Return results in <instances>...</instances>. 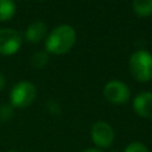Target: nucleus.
I'll return each mask as SVG.
<instances>
[{"instance_id":"9b49d317","label":"nucleus","mask_w":152,"mask_h":152,"mask_svg":"<svg viewBox=\"0 0 152 152\" xmlns=\"http://www.w3.org/2000/svg\"><path fill=\"white\" fill-rule=\"evenodd\" d=\"M49 62V55L45 51H37L31 57V64L36 69L44 68Z\"/></svg>"},{"instance_id":"6e6552de","label":"nucleus","mask_w":152,"mask_h":152,"mask_svg":"<svg viewBox=\"0 0 152 152\" xmlns=\"http://www.w3.org/2000/svg\"><path fill=\"white\" fill-rule=\"evenodd\" d=\"M46 34V25L42 21H34L28 25L25 32V38L30 43L40 42Z\"/></svg>"},{"instance_id":"39448f33","label":"nucleus","mask_w":152,"mask_h":152,"mask_svg":"<svg viewBox=\"0 0 152 152\" xmlns=\"http://www.w3.org/2000/svg\"><path fill=\"white\" fill-rule=\"evenodd\" d=\"M103 95L106 100L113 104H124L129 100L131 90L126 83L114 80L104 86Z\"/></svg>"},{"instance_id":"f3484780","label":"nucleus","mask_w":152,"mask_h":152,"mask_svg":"<svg viewBox=\"0 0 152 152\" xmlns=\"http://www.w3.org/2000/svg\"><path fill=\"white\" fill-rule=\"evenodd\" d=\"M7 152H18V151H13V150H11V151H7Z\"/></svg>"},{"instance_id":"f03ea898","label":"nucleus","mask_w":152,"mask_h":152,"mask_svg":"<svg viewBox=\"0 0 152 152\" xmlns=\"http://www.w3.org/2000/svg\"><path fill=\"white\" fill-rule=\"evenodd\" d=\"M128 68L134 80L148 82L152 80V55L146 50L135 51L128 61Z\"/></svg>"},{"instance_id":"f257e3e1","label":"nucleus","mask_w":152,"mask_h":152,"mask_svg":"<svg viewBox=\"0 0 152 152\" xmlns=\"http://www.w3.org/2000/svg\"><path fill=\"white\" fill-rule=\"evenodd\" d=\"M76 40V32L70 25H59L55 27L45 40L46 51L53 55L66 53L74 46Z\"/></svg>"},{"instance_id":"20e7f679","label":"nucleus","mask_w":152,"mask_h":152,"mask_svg":"<svg viewBox=\"0 0 152 152\" xmlns=\"http://www.w3.org/2000/svg\"><path fill=\"white\" fill-rule=\"evenodd\" d=\"M90 138L99 148H108L113 145L115 133L113 127L106 121H96L90 128Z\"/></svg>"},{"instance_id":"2eb2a0df","label":"nucleus","mask_w":152,"mask_h":152,"mask_svg":"<svg viewBox=\"0 0 152 152\" xmlns=\"http://www.w3.org/2000/svg\"><path fill=\"white\" fill-rule=\"evenodd\" d=\"M82 152H102L100 148H96V147H90V148H86L83 150Z\"/></svg>"},{"instance_id":"7ed1b4c3","label":"nucleus","mask_w":152,"mask_h":152,"mask_svg":"<svg viewBox=\"0 0 152 152\" xmlns=\"http://www.w3.org/2000/svg\"><path fill=\"white\" fill-rule=\"evenodd\" d=\"M37 90L34 84L28 81H21L14 84L10 93V101L13 108H26L36 99Z\"/></svg>"},{"instance_id":"dca6fc26","label":"nucleus","mask_w":152,"mask_h":152,"mask_svg":"<svg viewBox=\"0 0 152 152\" xmlns=\"http://www.w3.org/2000/svg\"><path fill=\"white\" fill-rule=\"evenodd\" d=\"M5 82H6V81H5L4 75H2V74H0V90H1V89L5 87Z\"/></svg>"},{"instance_id":"9d476101","label":"nucleus","mask_w":152,"mask_h":152,"mask_svg":"<svg viewBox=\"0 0 152 152\" xmlns=\"http://www.w3.org/2000/svg\"><path fill=\"white\" fill-rule=\"evenodd\" d=\"M15 13V4L13 0H0V21L10 20Z\"/></svg>"},{"instance_id":"ddd939ff","label":"nucleus","mask_w":152,"mask_h":152,"mask_svg":"<svg viewBox=\"0 0 152 152\" xmlns=\"http://www.w3.org/2000/svg\"><path fill=\"white\" fill-rule=\"evenodd\" d=\"M124 152H150V151L145 144L140 141H133L125 147Z\"/></svg>"},{"instance_id":"1a4fd4ad","label":"nucleus","mask_w":152,"mask_h":152,"mask_svg":"<svg viewBox=\"0 0 152 152\" xmlns=\"http://www.w3.org/2000/svg\"><path fill=\"white\" fill-rule=\"evenodd\" d=\"M133 11L139 17L152 14V0H133Z\"/></svg>"},{"instance_id":"f8f14e48","label":"nucleus","mask_w":152,"mask_h":152,"mask_svg":"<svg viewBox=\"0 0 152 152\" xmlns=\"http://www.w3.org/2000/svg\"><path fill=\"white\" fill-rule=\"evenodd\" d=\"M13 106L12 104H8V103H4L0 106V121L1 122H6V121H10L13 115H14V112H13Z\"/></svg>"},{"instance_id":"4468645a","label":"nucleus","mask_w":152,"mask_h":152,"mask_svg":"<svg viewBox=\"0 0 152 152\" xmlns=\"http://www.w3.org/2000/svg\"><path fill=\"white\" fill-rule=\"evenodd\" d=\"M48 108L50 109L51 113H58V112H59V106H58V103H57L56 101H53V100H50V101L48 102Z\"/></svg>"},{"instance_id":"0eeeda50","label":"nucleus","mask_w":152,"mask_h":152,"mask_svg":"<svg viewBox=\"0 0 152 152\" xmlns=\"http://www.w3.org/2000/svg\"><path fill=\"white\" fill-rule=\"evenodd\" d=\"M133 109L141 118L152 119V93L142 91L133 100Z\"/></svg>"},{"instance_id":"423d86ee","label":"nucleus","mask_w":152,"mask_h":152,"mask_svg":"<svg viewBox=\"0 0 152 152\" xmlns=\"http://www.w3.org/2000/svg\"><path fill=\"white\" fill-rule=\"evenodd\" d=\"M23 43L21 34L13 28H0V53L10 56L15 53Z\"/></svg>"}]
</instances>
